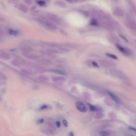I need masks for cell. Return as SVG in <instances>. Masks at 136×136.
I'll return each mask as SVG.
<instances>
[{"label":"cell","instance_id":"6da1fadb","mask_svg":"<svg viewBox=\"0 0 136 136\" xmlns=\"http://www.w3.org/2000/svg\"><path fill=\"white\" fill-rule=\"evenodd\" d=\"M36 20L37 22L39 23V24L43 26L44 27H45L46 29H47L48 30H54L56 29V26L54 25L51 24V23L50 22L45 21V20H44L43 19H39V18H37L36 19Z\"/></svg>","mask_w":136,"mask_h":136},{"label":"cell","instance_id":"7a4b0ae2","mask_svg":"<svg viewBox=\"0 0 136 136\" xmlns=\"http://www.w3.org/2000/svg\"><path fill=\"white\" fill-rule=\"evenodd\" d=\"M110 72L112 75H113L115 77L118 78V79L123 80H128V78L127 77V76L122 71L116 70V69H111Z\"/></svg>","mask_w":136,"mask_h":136},{"label":"cell","instance_id":"3957f363","mask_svg":"<svg viewBox=\"0 0 136 136\" xmlns=\"http://www.w3.org/2000/svg\"><path fill=\"white\" fill-rule=\"evenodd\" d=\"M126 24L127 26L130 28L132 29H136V24L135 20L132 19L131 16H130V14H127L126 16Z\"/></svg>","mask_w":136,"mask_h":136},{"label":"cell","instance_id":"277c9868","mask_svg":"<svg viewBox=\"0 0 136 136\" xmlns=\"http://www.w3.org/2000/svg\"><path fill=\"white\" fill-rule=\"evenodd\" d=\"M47 17L50 20H51V21L56 23L57 24H61V20L59 17L56 16V14H54L53 13H48L47 14Z\"/></svg>","mask_w":136,"mask_h":136},{"label":"cell","instance_id":"5b68a950","mask_svg":"<svg viewBox=\"0 0 136 136\" xmlns=\"http://www.w3.org/2000/svg\"><path fill=\"white\" fill-rule=\"evenodd\" d=\"M116 46L118 49V50H120L123 54L126 55H131L132 53L131 50L128 47H122V46H121L119 44H117Z\"/></svg>","mask_w":136,"mask_h":136},{"label":"cell","instance_id":"8992f818","mask_svg":"<svg viewBox=\"0 0 136 136\" xmlns=\"http://www.w3.org/2000/svg\"><path fill=\"white\" fill-rule=\"evenodd\" d=\"M100 63V65L104 68L111 67V66H114L116 65L115 63L113 62L112 61H109V60H101Z\"/></svg>","mask_w":136,"mask_h":136},{"label":"cell","instance_id":"52a82bcc","mask_svg":"<svg viewBox=\"0 0 136 136\" xmlns=\"http://www.w3.org/2000/svg\"><path fill=\"white\" fill-rule=\"evenodd\" d=\"M20 50H21V51L23 52V53L24 54L29 53L30 52L33 51V48L31 46L26 44H22L20 46Z\"/></svg>","mask_w":136,"mask_h":136},{"label":"cell","instance_id":"ba28073f","mask_svg":"<svg viewBox=\"0 0 136 136\" xmlns=\"http://www.w3.org/2000/svg\"><path fill=\"white\" fill-rule=\"evenodd\" d=\"M76 106L78 110L81 112H86L87 111V108L86 106L82 102H77L76 104Z\"/></svg>","mask_w":136,"mask_h":136},{"label":"cell","instance_id":"9c48e42d","mask_svg":"<svg viewBox=\"0 0 136 136\" xmlns=\"http://www.w3.org/2000/svg\"><path fill=\"white\" fill-rule=\"evenodd\" d=\"M11 63L12 65L16 66V67H21V66L24 65V62H22V61L18 59H13L12 61L11 62Z\"/></svg>","mask_w":136,"mask_h":136},{"label":"cell","instance_id":"30bf717a","mask_svg":"<svg viewBox=\"0 0 136 136\" xmlns=\"http://www.w3.org/2000/svg\"><path fill=\"white\" fill-rule=\"evenodd\" d=\"M24 55L27 57V59L32 60H38L40 59V56L37 55L35 54H30V53H25L24 54Z\"/></svg>","mask_w":136,"mask_h":136},{"label":"cell","instance_id":"8fae6325","mask_svg":"<svg viewBox=\"0 0 136 136\" xmlns=\"http://www.w3.org/2000/svg\"><path fill=\"white\" fill-rule=\"evenodd\" d=\"M17 8H18L20 11H21V12L25 13H28L29 11V8H28V7L22 3H20L17 5Z\"/></svg>","mask_w":136,"mask_h":136},{"label":"cell","instance_id":"7c38bea8","mask_svg":"<svg viewBox=\"0 0 136 136\" xmlns=\"http://www.w3.org/2000/svg\"><path fill=\"white\" fill-rule=\"evenodd\" d=\"M113 13L115 16H116L118 17H122L124 14V12L123 10L121 8L118 7H116L114 8L113 10Z\"/></svg>","mask_w":136,"mask_h":136},{"label":"cell","instance_id":"4fadbf2b","mask_svg":"<svg viewBox=\"0 0 136 136\" xmlns=\"http://www.w3.org/2000/svg\"><path fill=\"white\" fill-rule=\"evenodd\" d=\"M39 62V63H41L43 65H51L53 64V63H52L51 61L47 59H40L39 60H38Z\"/></svg>","mask_w":136,"mask_h":136},{"label":"cell","instance_id":"5bb4252c","mask_svg":"<svg viewBox=\"0 0 136 136\" xmlns=\"http://www.w3.org/2000/svg\"><path fill=\"white\" fill-rule=\"evenodd\" d=\"M108 94L109 96H110V97L112 98V99L114 101V102H117V103H118L120 102L119 98H118L117 95L114 94V93H113V92H112L111 91H108Z\"/></svg>","mask_w":136,"mask_h":136},{"label":"cell","instance_id":"9a60e30c","mask_svg":"<svg viewBox=\"0 0 136 136\" xmlns=\"http://www.w3.org/2000/svg\"><path fill=\"white\" fill-rule=\"evenodd\" d=\"M10 59V56L8 54L0 52V59L3 60H8Z\"/></svg>","mask_w":136,"mask_h":136},{"label":"cell","instance_id":"2e32d148","mask_svg":"<svg viewBox=\"0 0 136 136\" xmlns=\"http://www.w3.org/2000/svg\"><path fill=\"white\" fill-rule=\"evenodd\" d=\"M21 73L24 75V76H30L33 73V72H31L29 69H22L21 70Z\"/></svg>","mask_w":136,"mask_h":136},{"label":"cell","instance_id":"e0dca14e","mask_svg":"<svg viewBox=\"0 0 136 136\" xmlns=\"http://www.w3.org/2000/svg\"><path fill=\"white\" fill-rule=\"evenodd\" d=\"M52 80L54 82H62L65 80V78L62 77H53L52 78Z\"/></svg>","mask_w":136,"mask_h":136},{"label":"cell","instance_id":"ac0fdd59","mask_svg":"<svg viewBox=\"0 0 136 136\" xmlns=\"http://www.w3.org/2000/svg\"><path fill=\"white\" fill-rule=\"evenodd\" d=\"M51 72H53V73L60 74V75H65L66 73L61 70H59V69H51L50 70Z\"/></svg>","mask_w":136,"mask_h":136},{"label":"cell","instance_id":"d6986e66","mask_svg":"<svg viewBox=\"0 0 136 136\" xmlns=\"http://www.w3.org/2000/svg\"><path fill=\"white\" fill-rule=\"evenodd\" d=\"M40 52H41L42 54L44 55H45V56L51 57H52V58H53V57H55L54 54L50 53V52H49L48 51H40Z\"/></svg>","mask_w":136,"mask_h":136},{"label":"cell","instance_id":"ffe728a7","mask_svg":"<svg viewBox=\"0 0 136 136\" xmlns=\"http://www.w3.org/2000/svg\"><path fill=\"white\" fill-rule=\"evenodd\" d=\"M112 134V132L109 130H104L100 132V136H111Z\"/></svg>","mask_w":136,"mask_h":136},{"label":"cell","instance_id":"44dd1931","mask_svg":"<svg viewBox=\"0 0 136 136\" xmlns=\"http://www.w3.org/2000/svg\"><path fill=\"white\" fill-rule=\"evenodd\" d=\"M127 2L130 5V6L131 7V8H132V9L134 11V12H136V5L135 2L132 1V0H127Z\"/></svg>","mask_w":136,"mask_h":136},{"label":"cell","instance_id":"7402d4cb","mask_svg":"<svg viewBox=\"0 0 136 136\" xmlns=\"http://www.w3.org/2000/svg\"><path fill=\"white\" fill-rule=\"evenodd\" d=\"M46 45L50 46L52 47H59L60 45L59 44H57V43H51V42H47L46 43Z\"/></svg>","mask_w":136,"mask_h":136},{"label":"cell","instance_id":"603a6c76","mask_svg":"<svg viewBox=\"0 0 136 136\" xmlns=\"http://www.w3.org/2000/svg\"><path fill=\"white\" fill-rule=\"evenodd\" d=\"M37 79L42 82H47L48 80V78L45 76H40L37 77Z\"/></svg>","mask_w":136,"mask_h":136},{"label":"cell","instance_id":"cb8c5ba5","mask_svg":"<svg viewBox=\"0 0 136 136\" xmlns=\"http://www.w3.org/2000/svg\"><path fill=\"white\" fill-rule=\"evenodd\" d=\"M7 80V76L4 73L0 72V81L1 82H3Z\"/></svg>","mask_w":136,"mask_h":136},{"label":"cell","instance_id":"d4e9b609","mask_svg":"<svg viewBox=\"0 0 136 136\" xmlns=\"http://www.w3.org/2000/svg\"><path fill=\"white\" fill-rule=\"evenodd\" d=\"M55 4L57 6L59 7H64L65 6V3L62 1H56L55 2Z\"/></svg>","mask_w":136,"mask_h":136},{"label":"cell","instance_id":"484cf974","mask_svg":"<svg viewBox=\"0 0 136 136\" xmlns=\"http://www.w3.org/2000/svg\"><path fill=\"white\" fill-rule=\"evenodd\" d=\"M8 33H9L11 35H12V36H17L18 35V31H17L16 30H14L13 29H9L8 30Z\"/></svg>","mask_w":136,"mask_h":136},{"label":"cell","instance_id":"4316f807","mask_svg":"<svg viewBox=\"0 0 136 136\" xmlns=\"http://www.w3.org/2000/svg\"><path fill=\"white\" fill-rule=\"evenodd\" d=\"M80 13H82L83 16H85L87 18L89 17V12H88V11H86V10H81Z\"/></svg>","mask_w":136,"mask_h":136},{"label":"cell","instance_id":"83f0119b","mask_svg":"<svg viewBox=\"0 0 136 136\" xmlns=\"http://www.w3.org/2000/svg\"><path fill=\"white\" fill-rule=\"evenodd\" d=\"M59 50L61 52H70V50L69 48L66 47H59Z\"/></svg>","mask_w":136,"mask_h":136},{"label":"cell","instance_id":"f1b7e54d","mask_svg":"<svg viewBox=\"0 0 136 136\" xmlns=\"http://www.w3.org/2000/svg\"><path fill=\"white\" fill-rule=\"evenodd\" d=\"M37 4L41 7H44L46 5V2L43 0H39L37 1Z\"/></svg>","mask_w":136,"mask_h":136},{"label":"cell","instance_id":"f546056e","mask_svg":"<svg viewBox=\"0 0 136 136\" xmlns=\"http://www.w3.org/2000/svg\"><path fill=\"white\" fill-rule=\"evenodd\" d=\"M59 31H60V33L63 36H68V34L66 33L64 29H63L60 28Z\"/></svg>","mask_w":136,"mask_h":136},{"label":"cell","instance_id":"4dcf8cb0","mask_svg":"<svg viewBox=\"0 0 136 136\" xmlns=\"http://www.w3.org/2000/svg\"><path fill=\"white\" fill-rule=\"evenodd\" d=\"M106 55L108 56L111 57L112 59H115V60H117L118 59V57L116 55H115L114 54H112L111 53H106Z\"/></svg>","mask_w":136,"mask_h":136},{"label":"cell","instance_id":"1f68e13d","mask_svg":"<svg viewBox=\"0 0 136 136\" xmlns=\"http://www.w3.org/2000/svg\"><path fill=\"white\" fill-rule=\"evenodd\" d=\"M91 24L92 25H94V26H96L98 25V21L96 19L94 18V19H92V20H91Z\"/></svg>","mask_w":136,"mask_h":136},{"label":"cell","instance_id":"d6a6232c","mask_svg":"<svg viewBox=\"0 0 136 136\" xmlns=\"http://www.w3.org/2000/svg\"><path fill=\"white\" fill-rule=\"evenodd\" d=\"M49 52H50V53H52V54H57V53H59V51H57L56 50H54V49H49V50H47Z\"/></svg>","mask_w":136,"mask_h":136},{"label":"cell","instance_id":"836d02e7","mask_svg":"<svg viewBox=\"0 0 136 136\" xmlns=\"http://www.w3.org/2000/svg\"><path fill=\"white\" fill-rule=\"evenodd\" d=\"M19 0H8V2L11 4H16L19 2Z\"/></svg>","mask_w":136,"mask_h":136},{"label":"cell","instance_id":"e575fe53","mask_svg":"<svg viewBox=\"0 0 136 136\" xmlns=\"http://www.w3.org/2000/svg\"><path fill=\"white\" fill-rule=\"evenodd\" d=\"M24 1L25 3L27 5H31V3H32V1H31V0H24Z\"/></svg>","mask_w":136,"mask_h":136},{"label":"cell","instance_id":"d590c367","mask_svg":"<svg viewBox=\"0 0 136 136\" xmlns=\"http://www.w3.org/2000/svg\"><path fill=\"white\" fill-rule=\"evenodd\" d=\"M65 1L70 3H73V2H77L79 1V0H65Z\"/></svg>","mask_w":136,"mask_h":136},{"label":"cell","instance_id":"8d00e7d4","mask_svg":"<svg viewBox=\"0 0 136 136\" xmlns=\"http://www.w3.org/2000/svg\"><path fill=\"white\" fill-rule=\"evenodd\" d=\"M0 21L1 22H4L5 21V19L0 14Z\"/></svg>","mask_w":136,"mask_h":136},{"label":"cell","instance_id":"74e56055","mask_svg":"<svg viewBox=\"0 0 136 136\" xmlns=\"http://www.w3.org/2000/svg\"><path fill=\"white\" fill-rule=\"evenodd\" d=\"M92 64L94 66H95V67H96V68L98 67V65L97 64V63L95 62H94V61L92 62Z\"/></svg>","mask_w":136,"mask_h":136},{"label":"cell","instance_id":"f35d334b","mask_svg":"<svg viewBox=\"0 0 136 136\" xmlns=\"http://www.w3.org/2000/svg\"><path fill=\"white\" fill-rule=\"evenodd\" d=\"M36 8H37L36 5H34V6H33L32 7H31V11H35V10L36 9Z\"/></svg>","mask_w":136,"mask_h":136},{"label":"cell","instance_id":"ab89813d","mask_svg":"<svg viewBox=\"0 0 136 136\" xmlns=\"http://www.w3.org/2000/svg\"><path fill=\"white\" fill-rule=\"evenodd\" d=\"M63 124H64L65 125V127H67V126H68V122H67V121H66V120H63Z\"/></svg>","mask_w":136,"mask_h":136},{"label":"cell","instance_id":"60d3db41","mask_svg":"<svg viewBox=\"0 0 136 136\" xmlns=\"http://www.w3.org/2000/svg\"><path fill=\"white\" fill-rule=\"evenodd\" d=\"M56 125L57 127L59 128V127H60V122H58V121H57V122H56Z\"/></svg>","mask_w":136,"mask_h":136},{"label":"cell","instance_id":"b9f144b4","mask_svg":"<svg viewBox=\"0 0 136 136\" xmlns=\"http://www.w3.org/2000/svg\"><path fill=\"white\" fill-rule=\"evenodd\" d=\"M119 0H112V1H113L114 2H118Z\"/></svg>","mask_w":136,"mask_h":136},{"label":"cell","instance_id":"7bdbcfd3","mask_svg":"<svg viewBox=\"0 0 136 136\" xmlns=\"http://www.w3.org/2000/svg\"><path fill=\"white\" fill-rule=\"evenodd\" d=\"M2 85V82H1V81H0V86H1Z\"/></svg>","mask_w":136,"mask_h":136},{"label":"cell","instance_id":"ee69618b","mask_svg":"<svg viewBox=\"0 0 136 136\" xmlns=\"http://www.w3.org/2000/svg\"><path fill=\"white\" fill-rule=\"evenodd\" d=\"M43 1H47V2H49L50 1V0H43Z\"/></svg>","mask_w":136,"mask_h":136}]
</instances>
